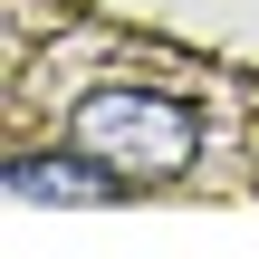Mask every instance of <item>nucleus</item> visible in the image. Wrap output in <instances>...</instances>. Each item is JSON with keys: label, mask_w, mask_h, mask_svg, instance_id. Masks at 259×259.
<instances>
[{"label": "nucleus", "mask_w": 259, "mask_h": 259, "mask_svg": "<svg viewBox=\"0 0 259 259\" xmlns=\"http://www.w3.org/2000/svg\"><path fill=\"white\" fill-rule=\"evenodd\" d=\"M77 144L106 154L125 183H173L202 154V115L183 96H163V87H96L77 106Z\"/></svg>", "instance_id": "obj_1"}, {"label": "nucleus", "mask_w": 259, "mask_h": 259, "mask_svg": "<svg viewBox=\"0 0 259 259\" xmlns=\"http://www.w3.org/2000/svg\"><path fill=\"white\" fill-rule=\"evenodd\" d=\"M10 192L19 202H125V173L106 154H10Z\"/></svg>", "instance_id": "obj_2"}]
</instances>
